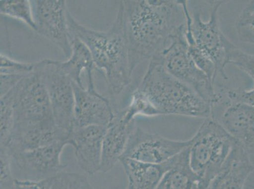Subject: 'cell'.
Segmentation results:
<instances>
[{
    "label": "cell",
    "mask_w": 254,
    "mask_h": 189,
    "mask_svg": "<svg viewBox=\"0 0 254 189\" xmlns=\"http://www.w3.org/2000/svg\"><path fill=\"white\" fill-rule=\"evenodd\" d=\"M128 43L131 75L139 64L161 54L185 20L177 1L126 0L120 1Z\"/></svg>",
    "instance_id": "cell-1"
},
{
    "label": "cell",
    "mask_w": 254,
    "mask_h": 189,
    "mask_svg": "<svg viewBox=\"0 0 254 189\" xmlns=\"http://www.w3.org/2000/svg\"><path fill=\"white\" fill-rule=\"evenodd\" d=\"M125 109L132 119L138 116L177 115L205 119L214 116L212 106L171 75L157 56L150 60L141 82Z\"/></svg>",
    "instance_id": "cell-2"
},
{
    "label": "cell",
    "mask_w": 254,
    "mask_h": 189,
    "mask_svg": "<svg viewBox=\"0 0 254 189\" xmlns=\"http://www.w3.org/2000/svg\"><path fill=\"white\" fill-rule=\"evenodd\" d=\"M68 21L70 36L75 37L87 46L95 68L104 73L110 95H119L130 84L131 77L121 9L119 7L112 27L106 31H95L80 24L70 12Z\"/></svg>",
    "instance_id": "cell-3"
},
{
    "label": "cell",
    "mask_w": 254,
    "mask_h": 189,
    "mask_svg": "<svg viewBox=\"0 0 254 189\" xmlns=\"http://www.w3.org/2000/svg\"><path fill=\"white\" fill-rule=\"evenodd\" d=\"M237 142L216 119L204 120L189 147L190 167L199 179L200 189L208 188Z\"/></svg>",
    "instance_id": "cell-4"
},
{
    "label": "cell",
    "mask_w": 254,
    "mask_h": 189,
    "mask_svg": "<svg viewBox=\"0 0 254 189\" xmlns=\"http://www.w3.org/2000/svg\"><path fill=\"white\" fill-rule=\"evenodd\" d=\"M156 56L171 75L191 88L205 102L211 105L214 110L222 101V94L214 90L211 81L198 68L189 54L186 38V22L175 31L168 47Z\"/></svg>",
    "instance_id": "cell-5"
},
{
    "label": "cell",
    "mask_w": 254,
    "mask_h": 189,
    "mask_svg": "<svg viewBox=\"0 0 254 189\" xmlns=\"http://www.w3.org/2000/svg\"><path fill=\"white\" fill-rule=\"evenodd\" d=\"M183 10L186 25L190 29L193 41L202 52L215 64L218 75L227 80L225 72L227 66L225 46V36L219 27L218 11L225 1H209L211 7L208 20H202L199 11L190 13L188 1L179 0Z\"/></svg>",
    "instance_id": "cell-6"
},
{
    "label": "cell",
    "mask_w": 254,
    "mask_h": 189,
    "mask_svg": "<svg viewBox=\"0 0 254 189\" xmlns=\"http://www.w3.org/2000/svg\"><path fill=\"white\" fill-rule=\"evenodd\" d=\"M34 71L45 85L55 123L62 130L71 133L74 128L75 103L72 82L60 68L59 61L46 59L37 62Z\"/></svg>",
    "instance_id": "cell-7"
},
{
    "label": "cell",
    "mask_w": 254,
    "mask_h": 189,
    "mask_svg": "<svg viewBox=\"0 0 254 189\" xmlns=\"http://www.w3.org/2000/svg\"><path fill=\"white\" fill-rule=\"evenodd\" d=\"M14 91V127L55 120L48 92L38 73L23 78Z\"/></svg>",
    "instance_id": "cell-8"
},
{
    "label": "cell",
    "mask_w": 254,
    "mask_h": 189,
    "mask_svg": "<svg viewBox=\"0 0 254 189\" xmlns=\"http://www.w3.org/2000/svg\"><path fill=\"white\" fill-rule=\"evenodd\" d=\"M190 144V140H170L157 134L147 133L136 126L122 157L143 163L160 164L181 153Z\"/></svg>",
    "instance_id": "cell-9"
},
{
    "label": "cell",
    "mask_w": 254,
    "mask_h": 189,
    "mask_svg": "<svg viewBox=\"0 0 254 189\" xmlns=\"http://www.w3.org/2000/svg\"><path fill=\"white\" fill-rule=\"evenodd\" d=\"M37 33L55 44L69 57L71 52L69 31V11L64 0L34 1Z\"/></svg>",
    "instance_id": "cell-10"
},
{
    "label": "cell",
    "mask_w": 254,
    "mask_h": 189,
    "mask_svg": "<svg viewBox=\"0 0 254 189\" xmlns=\"http://www.w3.org/2000/svg\"><path fill=\"white\" fill-rule=\"evenodd\" d=\"M87 89L72 83L75 98L73 130L90 126L107 127L117 112L110 100L96 91L93 73L87 74Z\"/></svg>",
    "instance_id": "cell-11"
},
{
    "label": "cell",
    "mask_w": 254,
    "mask_h": 189,
    "mask_svg": "<svg viewBox=\"0 0 254 189\" xmlns=\"http://www.w3.org/2000/svg\"><path fill=\"white\" fill-rule=\"evenodd\" d=\"M67 145L70 142L62 141L31 150L15 152L11 156L24 174V179L37 181L52 179L62 173L64 165L61 155Z\"/></svg>",
    "instance_id": "cell-12"
},
{
    "label": "cell",
    "mask_w": 254,
    "mask_h": 189,
    "mask_svg": "<svg viewBox=\"0 0 254 189\" xmlns=\"http://www.w3.org/2000/svg\"><path fill=\"white\" fill-rule=\"evenodd\" d=\"M107 127L90 126L75 129L70 135L76 161L79 167L89 175L100 172L103 143Z\"/></svg>",
    "instance_id": "cell-13"
},
{
    "label": "cell",
    "mask_w": 254,
    "mask_h": 189,
    "mask_svg": "<svg viewBox=\"0 0 254 189\" xmlns=\"http://www.w3.org/2000/svg\"><path fill=\"white\" fill-rule=\"evenodd\" d=\"M70 135L71 133L59 128L55 120L15 127L6 147L11 155L15 152L31 150L62 141H68L71 145Z\"/></svg>",
    "instance_id": "cell-14"
},
{
    "label": "cell",
    "mask_w": 254,
    "mask_h": 189,
    "mask_svg": "<svg viewBox=\"0 0 254 189\" xmlns=\"http://www.w3.org/2000/svg\"><path fill=\"white\" fill-rule=\"evenodd\" d=\"M136 126L135 120L127 116L126 110L117 111L114 118L106 128L100 172L105 174L114 168L123 155L129 138Z\"/></svg>",
    "instance_id": "cell-15"
},
{
    "label": "cell",
    "mask_w": 254,
    "mask_h": 189,
    "mask_svg": "<svg viewBox=\"0 0 254 189\" xmlns=\"http://www.w3.org/2000/svg\"><path fill=\"white\" fill-rule=\"evenodd\" d=\"M242 144L236 142L229 157L207 189H244L254 167Z\"/></svg>",
    "instance_id": "cell-16"
},
{
    "label": "cell",
    "mask_w": 254,
    "mask_h": 189,
    "mask_svg": "<svg viewBox=\"0 0 254 189\" xmlns=\"http://www.w3.org/2000/svg\"><path fill=\"white\" fill-rule=\"evenodd\" d=\"M174 157L160 164L140 162L130 158H120L132 189H157L165 173L172 167Z\"/></svg>",
    "instance_id": "cell-17"
},
{
    "label": "cell",
    "mask_w": 254,
    "mask_h": 189,
    "mask_svg": "<svg viewBox=\"0 0 254 189\" xmlns=\"http://www.w3.org/2000/svg\"><path fill=\"white\" fill-rule=\"evenodd\" d=\"M157 189H201L199 179L190 167L189 147L175 156L172 167L164 175Z\"/></svg>",
    "instance_id": "cell-18"
},
{
    "label": "cell",
    "mask_w": 254,
    "mask_h": 189,
    "mask_svg": "<svg viewBox=\"0 0 254 189\" xmlns=\"http://www.w3.org/2000/svg\"><path fill=\"white\" fill-rule=\"evenodd\" d=\"M71 52L70 56L64 61H59V65L72 83L78 86L83 85L82 74L93 72L95 68L91 52L88 48L79 39L70 36Z\"/></svg>",
    "instance_id": "cell-19"
},
{
    "label": "cell",
    "mask_w": 254,
    "mask_h": 189,
    "mask_svg": "<svg viewBox=\"0 0 254 189\" xmlns=\"http://www.w3.org/2000/svg\"><path fill=\"white\" fill-rule=\"evenodd\" d=\"M0 2L1 15L20 20L36 32V25L31 1L5 0Z\"/></svg>",
    "instance_id": "cell-20"
},
{
    "label": "cell",
    "mask_w": 254,
    "mask_h": 189,
    "mask_svg": "<svg viewBox=\"0 0 254 189\" xmlns=\"http://www.w3.org/2000/svg\"><path fill=\"white\" fill-rule=\"evenodd\" d=\"M14 88V87H13ZM13 88L1 98L0 105V129H1V147H6L10 142L14 127V91Z\"/></svg>",
    "instance_id": "cell-21"
},
{
    "label": "cell",
    "mask_w": 254,
    "mask_h": 189,
    "mask_svg": "<svg viewBox=\"0 0 254 189\" xmlns=\"http://www.w3.org/2000/svg\"><path fill=\"white\" fill-rule=\"evenodd\" d=\"M227 64H231L246 73L254 81V54L245 52L228 39H225Z\"/></svg>",
    "instance_id": "cell-22"
},
{
    "label": "cell",
    "mask_w": 254,
    "mask_h": 189,
    "mask_svg": "<svg viewBox=\"0 0 254 189\" xmlns=\"http://www.w3.org/2000/svg\"><path fill=\"white\" fill-rule=\"evenodd\" d=\"M186 38L189 54L195 63L197 64L198 68L202 70L211 81L212 84H214L216 78L218 75L215 64L211 59L195 45L190 30L186 25Z\"/></svg>",
    "instance_id": "cell-23"
},
{
    "label": "cell",
    "mask_w": 254,
    "mask_h": 189,
    "mask_svg": "<svg viewBox=\"0 0 254 189\" xmlns=\"http://www.w3.org/2000/svg\"><path fill=\"white\" fill-rule=\"evenodd\" d=\"M235 28L240 41L254 45V0L249 2L240 13Z\"/></svg>",
    "instance_id": "cell-24"
},
{
    "label": "cell",
    "mask_w": 254,
    "mask_h": 189,
    "mask_svg": "<svg viewBox=\"0 0 254 189\" xmlns=\"http://www.w3.org/2000/svg\"><path fill=\"white\" fill-rule=\"evenodd\" d=\"M51 189H93L88 180L76 173H64L53 179Z\"/></svg>",
    "instance_id": "cell-25"
},
{
    "label": "cell",
    "mask_w": 254,
    "mask_h": 189,
    "mask_svg": "<svg viewBox=\"0 0 254 189\" xmlns=\"http://www.w3.org/2000/svg\"><path fill=\"white\" fill-rule=\"evenodd\" d=\"M0 70L1 74H10L27 77L34 72V63L17 61L1 53Z\"/></svg>",
    "instance_id": "cell-26"
},
{
    "label": "cell",
    "mask_w": 254,
    "mask_h": 189,
    "mask_svg": "<svg viewBox=\"0 0 254 189\" xmlns=\"http://www.w3.org/2000/svg\"><path fill=\"white\" fill-rule=\"evenodd\" d=\"M0 168H1V189H14L15 179L11 172V155L8 147H1L0 151Z\"/></svg>",
    "instance_id": "cell-27"
},
{
    "label": "cell",
    "mask_w": 254,
    "mask_h": 189,
    "mask_svg": "<svg viewBox=\"0 0 254 189\" xmlns=\"http://www.w3.org/2000/svg\"><path fill=\"white\" fill-rule=\"evenodd\" d=\"M225 93L228 104L241 103L254 107V87L250 90L230 89Z\"/></svg>",
    "instance_id": "cell-28"
},
{
    "label": "cell",
    "mask_w": 254,
    "mask_h": 189,
    "mask_svg": "<svg viewBox=\"0 0 254 189\" xmlns=\"http://www.w3.org/2000/svg\"><path fill=\"white\" fill-rule=\"evenodd\" d=\"M53 179L41 181L15 179L14 189H51Z\"/></svg>",
    "instance_id": "cell-29"
},
{
    "label": "cell",
    "mask_w": 254,
    "mask_h": 189,
    "mask_svg": "<svg viewBox=\"0 0 254 189\" xmlns=\"http://www.w3.org/2000/svg\"><path fill=\"white\" fill-rule=\"evenodd\" d=\"M24 76L10 75V74H1V90L0 96L4 95L15 87L23 78Z\"/></svg>",
    "instance_id": "cell-30"
},
{
    "label": "cell",
    "mask_w": 254,
    "mask_h": 189,
    "mask_svg": "<svg viewBox=\"0 0 254 189\" xmlns=\"http://www.w3.org/2000/svg\"><path fill=\"white\" fill-rule=\"evenodd\" d=\"M244 147L249 154H254V120Z\"/></svg>",
    "instance_id": "cell-31"
},
{
    "label": "cell",
    "mask_w": 254,
    "mask_h": 189,
    "mask_svg": "<svg viewBox=\"0 0 254 189\" xmlns=\"http://www.w3.org/2000/svg\"><path fill=\"white\" fill-rule=\"evenodd\" d=\"M127 189H131L130 186H128V188H127Z\"/></svg>",
    "instance_id": "cell-32"
}]
</instances>
